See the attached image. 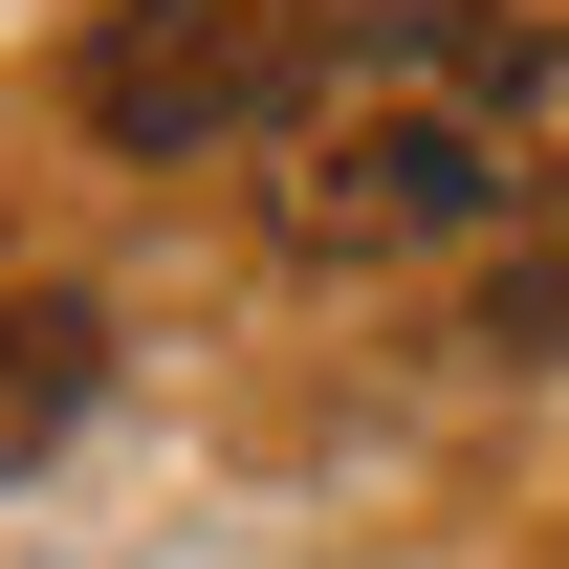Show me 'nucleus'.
I'll return each instance as SVG.
<instances>
[{
	"label": "nucleus",
	"mask_w": 569,
	"mask_h": 569,
	"mask_svg": "<svg viewBox=\"0 0 569 569\" xmlns=\"http://www.w3.org/2000/svg\"><path fill=\"white\" fill-rule=\"evenodd\" d=\"M284 263H417L460 219H569V44L526 0H351L284 110Z\"/></svg>",
	"instance_id": "1"
},
{
	"label": "nucleus",
	"mask_w": 569,
	"mask_h": 569,
	"mask_svg": "<svg viewBox=\"0 0 569 569\" xmlns=\"http://www.w3.org/2000/svg\"><path fill=\"white\" fill-rule=\"evenodd\" d=\"M329 22L351 0H110L88 22V132L110 153H219V132H263L329 88Z\"/></svg>",
	"instance_id": "2"
},
{
	"label": "nucleus",
	"mask_w": 569,
	"mask_h": 569,
	"mask_svg": "<svg viewBox=\"0 0 569 569\" xmlns=\"http://www.w3.org/2000/svg\"><path fill=\"white\" fill-rule=\"evenodd\" d=\"M88 395H110V307H88V284H0V482H22Z\"/></svg>",
	"instance_id": "3"
},
{
	"label": "nucleus",
	"mask_w": 569,
	"mask_h": 569,
	"mask_svg": "<svg viewBox=\"0 0 569 569\" xmlns=\"http://www.w3.org/2000/svg\"><path fill=\"white\" fill-rule=\"evenodd\" d=\"M460 351H503V372H569V219H526L503 241V284H482V329Z\"/></svg>",
	"instance_id": "4"
}]
</instances>
